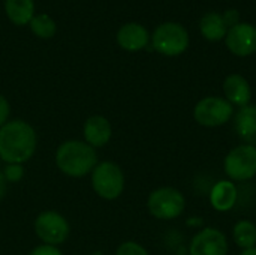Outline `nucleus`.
Returning a JSON list of instances; mask_svg holds the SVG:
<instances>
[{"instance_id": "1", "label": "nucleus", "mask_w": 256, "mask_h": 255, "mask_svg": "<svg viewBox=\"0 0 256 255\" xmlns=\"http://www.w3.org/2000/svg\"><path fill=\"white\" fill-rule=\"evenodd\" d=\"M36 144V132L24 120L6 122L0 128V158L9 165L27 162L34 155Z\"/></svg>"}, {"instance_id": "2", "label": "nucleus", "mask_w": 256, "mask_h": 255, "mask_svg": "<svg viewBox=\"0 0 256 255\" xmlns=\"http://www.w3.org/2000/svg\"><path fill=\"white\" fill-rule=\"evenodd\" d=\"M56 165L69 177H84L98 165V155L86 141L69 140L58 146L56 152Z\"/></svg>"}, {"instance_id": "3", "label": "nucleus", "mask_w": 256, "mask_h": 255, "mask_svg": "<svg viewBox=\"0 0 256 255\" xmlns=\"http://www.w3.org/2000/svg\"><path fill=\"white\" fill-rule=\"evenodd\" d=\"M92 188L104 200L118 198L124 189V174L122 168L110 161L98 164L92 171Z\"/></svg>"}, {"instance_id": "4", "label": "nucleus", "mask_w": 256, "mask_h": 255, "mask_svg": "<svg viewBox=\"0 0 256 255\" xmlns=\"http://www.w3.org/2000/svg\"><path fill=\"white\" fill-rule=\"evenodd\" d=\"M148 212L162 221H170L178 218L186 209V198L184 195L171 186H164L154 189L147 200Z\"/></svg>"}, {"instance_id": "5", "label": "nucleus", "mask_w": 256, "mask_h": 255, "mask_svg": "<svg viewBox=\"0 0 256 255\" xmlns=\"http://www.w3.org/2000/svg\"><path fill=\"white\" fill-rule=\"evenodd\" d=\"M152 45L164 56H180L189 47V33L178 23H164L153 32Z\"/></svg>"}, {"instance_id": "6", "label": "nucleus", "mask_w": 256, "mask_h": 255, "mask_svg": "<svg viewBox=\"0 0 256 255\" xmlns=\"http://www.w3.org/2000/svg\"><path fill=\"white\" fill-rule=\"evenodd\" d=\"M225 174L232 182H248L256 176V147L242 144L234 147L224 161Z\"/></svg>"}, {"instance_id": "7", "label": "nucleus", "mask_w": 256, "mask_h": 255, "mask_svg": "<svg viewBox=\"0 0 256 255\" xmlns=\"http://www.w3.org/2000/svg\"><path fill=\"white\" fill-rule=\"evenodd\" d=\"M234 117V107L220 96L202 98L194 108V119L206 128H218Z\"/></svg>"}, {"instance_id": "8", "label": "nucleus", "mask_w": 256, "mask_h": 255, "mask_svg": "<svg viewBox=\"0 0 256 255\" xmlns=\"http://www.w3.org/2000/svg\"><path fill=\"white\" fill-rule=\"evenodd\" d=\"M69 222L66 218L54 210H46L38 215L34 221V233L44 245L57 246L69 236Z\"/></svg>"}, {"instance_id": "9", "label": "nucleus", "mask_w": 256, "mask_h": 255, "mask_svg": "<svg viewBox=\"0 0 256 255\" xmlns=\"http://www.w3.org/2000/svg\"><path fill=\"white\" fill-rule=\"evenodd\" d=\"M190 255H226L228 240L226 236L218 228H202L198 231L189 246Z\"/></svg>"}, {"instance_id": "10", "label": "nucleus", "mask_w": 256, "mask_h": 255, "mask_svg": "<svg viewBox=\"0 0 256 255\" xmlns=\"http://www.w3.org/2000/svg\"><path fill=\"white\" fill-rule=\"evenodd\" d=\"M228 50L238 56L246 57L256 51V27L248 23H238L226 32Z\"/></svg>"}, {"instance_id": "11", "label": "nucleus", "mask_w": 256, "mask_h": 255, "mask_svg": "<svg viewBox=\"0 0 256 255\" xmlns=\"http://www.w3.org/2000/svg\"><path fill=\"white\" fill-rule=\"evenodd\" d=\"M116 41L126 51H140L148 44V32L142 24L126 23L117 30Z\"/></svg>"}, {"instance_id": "12", "label": "nucleus", "mask_w": 256, "mask_h": 255, "mask_svg": "<svg viewBox=\"0 0 256 255\" xmlns=\"http://www.w3.org/2000/svg\"><path fill=\"white\" fill-rule=\"evenodd\" d=\"M224 93H225V99L234 107H246L249 105L250 99H252V89L249 81L240 75V74H231L225 78L224 81Z\"/></svg>"}, {"instance_id": "13", "label": "nucleus", "mask_w": 256, "mask_h": 255, "mask_svg": "<svg viewBox=\"0 0 256 255\" xmlns=\"http://www.w3.org/2000/svg\"><path fill=\"white\" fill-rule=\"evenodd\" d=\"M238 188L232 180H219L210 189V204L218 212H230L237 206Z\"/></svg>"}, {"instance_id": "14", "label": "nucleus", "mask_w": 256, "mask_h": 255, "mask_svg": "<svg viewBox=\"0 0 256 255\" xmlns=\"http://www.w3.org/2000/svg\"><path fill=\"white\" fill-rule=\"evenodd\" d=\"M112 135L111 123L104 116H92L84 123V138L86 143L93 149L104 147Z\"/></svg>"}, {"instance_id": "15", "label": "nucleus", "mask_w": 256, "mask_h": 255, "mask_svg": "<svg viewBox=\"0 0 256 255\" xmlns=\"http://www.w3.org/2000/svg\"><path fill=\"white\" fill-rule=\"evenodd\" d=\"M234 129L244 144L256 147V105L242 107L234 116Z\"/></svg>"}, {"instance_id": "16", "label": "nucleus", "mask_w": 256, "mask_h": 255, "mask_svg": "<svg viewBox=\"0 0 256 255\" xmlns=\"http://www.w3.org/2000/svg\"><path fill=\"white\" fill-rule=\"evenodd\" d=\"M4 12L12 24L26 26L36 15L34 0H4Z\"/></svg>"}, {"instance_id": "17", "label": "nucleus", "mask_w": 256, "mask_h": 255, "mask_svg": "<svg viewBox=\"0 0 256 255\" xmlns=\"http://www.w3.org/2000/svg\"><path fill=\"white\" fill-rule=\"evenodd\" d=\"M200 30L202 36L208 41H219L226 36L228 27L225 26L222 15L216 12H208L206 14L201 21H200Z\"/></svg>"}, {"instance_id": "18", "label": "nucleus", "mask_w": 256, "mask_h": 255, "mask_svg": "<svg viewBox=\"0 0 256 255\" xmlns=\"http://www.w3.org/2000/svg\"><path fill=\"white\" fill-rule=\"evenodd\" d=\"M232 237L237 246L249 249L256 246V225L252 221L242 219L232 228Z\"/></svg>"}, {"instance_id": "19", "label": "nucleus", "mask_w": 256, "mask_h": 255, "mask_svg": "<svg viewBox=\"0 0 256 255\" xmlns=\"http://www.w3.org/2000/svg\"><path fill=\"white\" fill-rule=\"evenodd\" d=\"M28 26L32 33L40 39H51L57 32L56 21L48 14H36L28 23Z\"/></svg>"}, {"instance_id": "20", "label": "nucleus", "mask_w": 256, "mask_h": 255, "mask_svg": "<svg viewBox=\"0 0 256 255\" xmlns=\"http://www.w3.org/2000/svg\"><path fill=\"white\" fill-rule=\"evenodd\" d=\"M116 255H148V252L142 245L132 242V240H128V242H123L117 248Z\"/></svg>"}, {"instance_id": "21", "label": "nucleus", "mask_w": 256, "mask_h": 255, "mask_svg": "<svg viewBox=\"0 0 256 255\" xmlns=\"http://www.w3.org/2000/svg\"><path fill=\"white\" fill-rule=\"evenodd\" d=\"M222 20L225 23L226 27H232L236 24H238V20H240V12L237 9H226L222 15Z\"/></svg>"}, {"instance_id": "22", "label": "nucleus", "mask_w": 256, "mask_h": 255, "mask_svg": "<svg viewBox=\"0 0 256 255\" xmlns=\"http://www.w3.org/2000/svg\"><path fill=\"white\" fill-rule=\"evenodd\" d=\"M28 255H63L57 246H51V245H40V246H36L32 252Z\"/></svg>"}, {"instance_id": "23", "label": "nucleus", "mask_w": 256, "mask_h": 255, "mask_svg": "<svg viewBox=\"0 0 256 255\" xmlns=\"http://www.w3.org/2000/svg\"><path fill=\"white\" fill-rule=\"evenodd\" d=\"M10 114V107H9V102L4 96L0 95V128L8 122V117Z\"/></svg>"}, {"instance_id": "24", "label": "nucleus", "mask_w": 256, "mask_h": 255, "mask_svg": "<svg viewBox=\"0 0 256 255\" xmlns=\"http://www.w3.org/2000/svg\"><path fill=\"white\" fill-rule=\"evenodd\" d=\"M3 176H4V179H8V180L18 182V180L21 179V176H22V170H21L20 165H9V167L6 168V173H4Z\"/></svg>"}, {"instance_id": "25", "label": "nucleus", "mask_w": 256, "mask_h": 255, "mask_svg": "<svg viewBox=\"0 0 256 255\" xmlns=\"http://www.w3.org/2000/svg\"><path fill=\"white\" fill-rule=\"evenodd\" d=\"M4 192H6V179L3 174H0V198L4 195Z\"/></svg>"}, {"instance_id": "26", "label": "nucleus", "mask_w": 256, "mask_h": 255, "mask_svg": "<svg viewBox=\"0 0 256 255\" xmlns=\"http://www.w3.org/2000/svg\"><path fill=\"white\" fill-rule=\"evenodd\" d=\"M240 255H256V246L255 248H249V249H243Z\"/></svg>"}]
</instances>
